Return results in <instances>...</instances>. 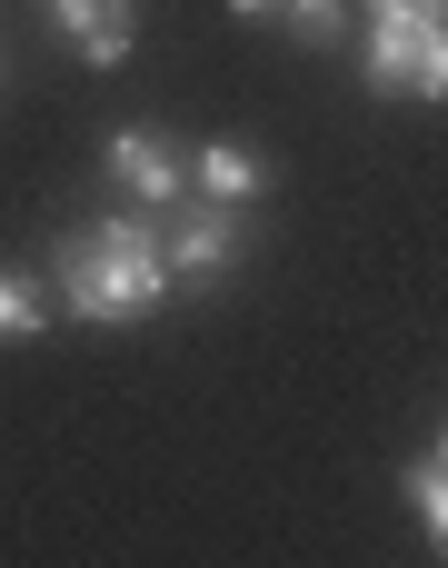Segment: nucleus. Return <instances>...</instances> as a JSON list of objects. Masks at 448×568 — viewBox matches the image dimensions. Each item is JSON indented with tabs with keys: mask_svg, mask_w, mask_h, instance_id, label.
I'll list each match as a JSON object with an SVG mask.
<instances>
[{
	"mask_svg": "<svg viewBox=\"0 0 448 568\" xmlns=\"http://www.w3.org/2000/svg\"><path fill=\"white\" fill-rule=\"evenodd\" d=\"M60 300H70L80 320H100V329H110V320H140V310H160V300H170L160 230H150L140 210L70 230V240H60Z\"/></svg>",
	"mask_w": 448,
	"mask_h": 568,
	"instance_id": "f257e3e1",
	"label": "nucleus"
},
{
	"mask_svg": "<svg viewBox=\"0 0 448 568\" xmlns=\"http://www.w3.org/2000/svg\"><path fill=\"white\" fill-rule=\"evenodd\" d=\"M369 90H409V100L448 90L439 10H369Z\"/></svg>",
	"mask_w": 448,
	"mask_h": 568,
	"instance_id": "f03ea898",
	"label": "nucleus"
},
{
	"mask_svg": "<svg viewBox=\"0 0 448 568\" xmlns=\"http://www.w3.org/2000/svg\"><path fill=\"white\" fill-rule=\"evenodd\" d=\"M160 260H170V280L210 290V280H230V260H240V220H230L220 200H200V210H180V230L160 240Z\"/></svg>",
	"mask_w": 448,
	"mask_h": 568,
	"instance_id": "7ed1b4c3",
	"label": "nucleus"
},
{
	"mask_svg": "<svg viewBox=\"0 0 448 568\" xmlns=\"http://www.w3.org/2000/svg\"><path fill=\"white\" fill-rule=\"evenodd\" d=\"M100 170H110L130 200H150V210L190 190V170H180V150H170L160 130H110V140H100Z\"/></svg>",
	"mask_w": 448,
	"mask_h": 568,
	"instance_id": "20e7f679",
	"label": "nucleus"
},
{
	"mask_svg": "<svg viewBox=\"0 0 448 568\" xmlns=\"http://www.w3.org/2000/svg\"><path fill=\"white\" fill-rule=\"evenodd\" d=\"M60 10V30H70V50L80 60H130V0H50Z\"/></svg>",
	"mask_w": 448,
	"mask_h": 568,
	"instance_id": "39448f33",
	"label": "nucleus"
},
{
	"mask_svg": "<svg viewBox=\"0 0 448 568\" xmlns=\"http://www.w3.org/2000/svg\"><path fill=\"white\" fill-rule=\"evenodd\" d=\"M200 190H210L220 210H240V200H259L269 180H259V160H250L240 140H210V150H200Z\"/></svg>",
	"mask_w": 448,
	"mask_h": 568,
	"instance_id": "423d86ee",
	"label": "nucleus"
},
{
	"mask_svg": "<svg viewBox=\"0 0 448 568\" xmlns=\"http://www.w3.org/2000/svg\"><path fill=\"white\" fill-rule=\"evenodd\" d=\"M409 509H419V529H429V549H439V529H448V459H439V439L409 459Z\"/></svg>",
	"mask_w": 448,
	"mask_h": 568,
	"instance_id": "0eeeda50",
	"label": "nucleus"
},
{
	"mask_svg": "<svg viewBox=\"0 0 448 568\" xmlns=\"http://www.w3.org/2000/svg\"><path fill=\"white\" fill-rule=\"evenodd\" d=\"M30 329H40V290L20 270H0V339H30Z\"/></svg>",
	"mask_w": 448,
	"mask_h": 568,
	"instance_id": "6e6552de",
	"label": "nucleus"
},
{
	"mask_svg": "<svg viewBox=\"0 0 448 568\" xmlns=\"http://www.w3.org/2000/svg\"><path fill=\"white\" fill-rule=\"evenodd\" d=\"M279 10H289V40H309V50L339 40V0H279Z\"/></svg>",
	"mask_w": 448,
	"mask_h": 568,
	"instance_id": "1a4fd4ad",
	"label": "nucleus"
},
{
	"mask_svg": "<svg viewBox=\"0 0 448 568\" xmlns=\"http://www.w3.org/2000/svg\"><path fill=\"white\" fill-rule=\"evenodd\" d=\"M369 10H439V0H369Z\"/></svg>",
	"mask_w": 448,
	"mask_h": 568,
	"instance_id": "9d476101",
	"label": "nucleus"
},
{
	"mask_svg": "<svg viewBox=\"0 0 448 568\" xmlns=\"http://www.w3.org/2000/svg\"><path fill=\"white\" fill-rule=\"evenodd\" d=\"M230 10H279V0H230Z\"/></svg>",
	"mask_w": 448,
	"mask_h": 568,
	"instance_id": "9b49d317",
	"label": "nucleus"
}]
</instances>
